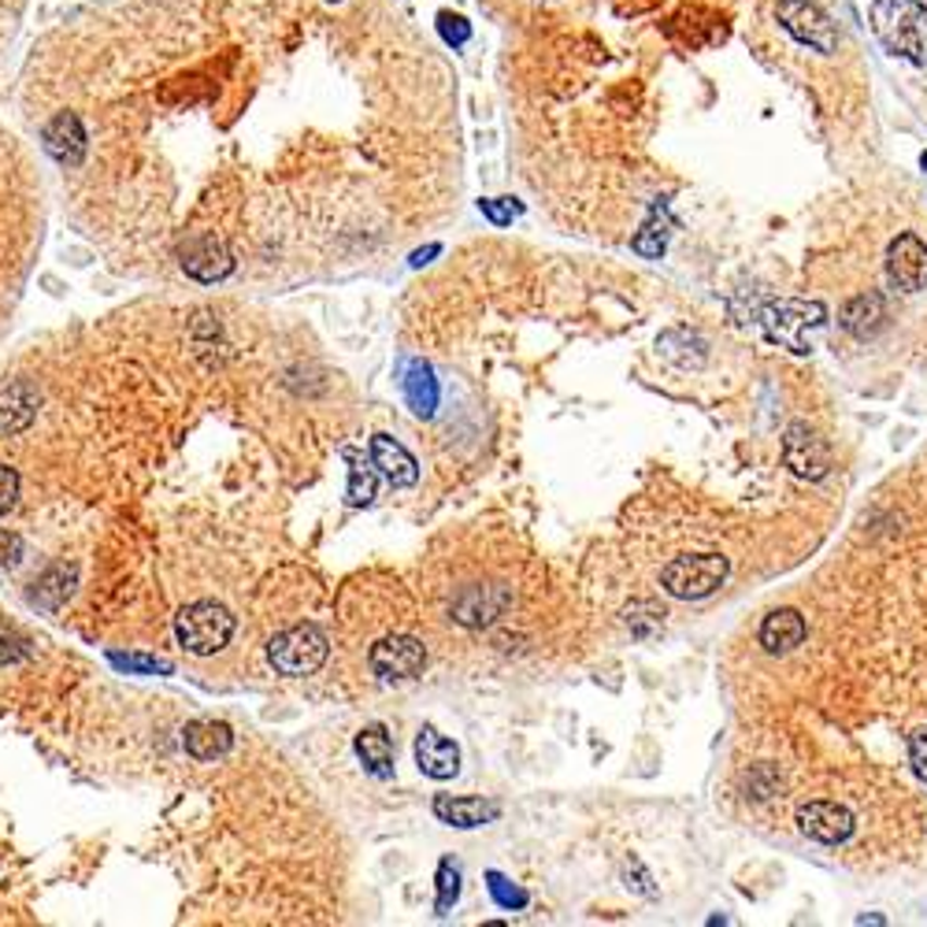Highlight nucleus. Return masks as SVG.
<instances>
[{
  "mask_svg": "<svg viewBox=\"0 0 927 927\" xmlns=\"http://www.w3.org/2000/svg\"><path fill=\"white\" fill-rule=\"evenodd\" d=\"M868 20L890 56L927 64V8L920 0H876Z\"/></svg>",
  "mask_w": 927,
  "mask_h": 927,
  "instance_id": "f257e3e1",
  "label": "nucleus"
},
{
  "mask_svg": "<svg viewBox=\"0 0 927 927\" xmlns=\"http://www.w3.org/2000/svg\"><path fill=\"white\" fill-rule=\"evenodd\" d=\"M728 571H731L728 556L686 553V556H672L660 568V587L672 597H679V602H701V597H712L728 582Z\"/></svg>",
  "mask_w": 927,
  "mask_h": 927,
  "instance_id": "f03ea898",
  "label": "nucleus"
},
{
  "mask_svg": "<svg viewBox=\"0 0 927 927\" xmlns=\"http://www.w3.org/2000/svg\"><path fill=\"white\" fill-rule=\"evenodd\" d=\"M175 634H179V646L193 657H211L234 639V616L227 605L219 602H193L185 605L175 620Z\"/></svg>",
  "mask_w": 927,
  "mask_h": 927,
  "instance_id": "7ed1b4c3",
  "label": "nucleus"
},
{
  "mask_svg": "<svg viewBox=\"0 0 927 927\" xmlns=\"http://www.w3.org/2000/svg\"><path fill=\"white\" fill-rule=\"evenodd\" d=\"M326 634L320 631L316 623H297V627H286L282 634H275L268 646V660L275 665L279 675H289V679H301V675H312L323 668L326 660Z\"/></svg>",
  "mask_w": 927,
  "mask_h": 927,
  "instance_id": "20e7f679",
  "label": "nucleus"
},
{
  "mask_svg": "<svg viewBox=\"0 0 927 927\" xmlns=\"http://www.w3.org/2000/svg\"><path fill=\"white\" fill-rule=\"evenodd\" d=\"M775 20L783 23V30H787L794 41L809 46L812 52H820V56H832L838 49V26L816 0H780V4H775Z\"/></svg>",
  "mask_w": 927,
  "mask_h": 927,
  "instance_id": "39448f33",
  "label": "nucleus"
},
{
  "mask_svg": "<svg viewBox=\"0 0 927 927\" xmlns=\"http://www.w3.org/2000/svg\"><path fill=\"white\" fill-rule=\"evenodd\" d=\"M798 827H801V835L820 846H842V842H850L853 832H858V816H853V809L838 798H809L806 806L798 809Z\"/></svg>",
  "mask_w": 927,
  "mask_h": 927,
  "instance_id": "423d86ee",
  "label": "nucleus"
},
{
  "mask_svg": "<svg viewBox=\"0 0 927 927\" xmlns=\"http://www.w3.org/2000/svg\"><path fill=\"white\" fill-rule=\"evenodd\" d=\"M368 665L378 679H390V683H404V679H416L427 665V649L412 634H390V639L375 642L368 653Z\"/></svg>",
  "mask_w": 927,
  "mask_h": 927,
  "instance_id": "0eeeda50",
  "label": "nucleus"
},
{
  "mask_svg": "<svg viewBox=\"0 0 927 927\" xmlns=\"http://www.w3.org/2000/svg\"><path fill=\"white\" fill-rule=\"evenodd\" d=\"M783 461L798 479H824L832 472V449L809 423H790L783 435Z\"/></svg>",
  "mask_w": 927,
  "mask_h": 927,
  "instance_id": "6e6552de",
  "label": "nucleus"
},
{
  "mask_svg": "<svg viewBox=\"0 0 927 927\" xmlns=\"http://www.w3.org/2000/svg\"><path fill=\"white\" fill-rule=\"evenodd\" d=\"M887 275L902 294H920L927 286V245L916 234H898L887 249Z\"/></svg>",
  "mask_w": 927,
  "mask_h": 927,
  "instance_id": "1a4fd4ad",
  "label": "nucleus"
},
{
  "mask_svg": "<svg viewBox=\"0 0 927 927\" xmlns=\"http://www.w3.org/2000/svg\"><path fill=\"white\" fill-rule=\"evenodd\" d=\"M416 764L430 780H453L461 772V746L427 723L416 735Z\"/></svg>",
  "mask_w": 927,
  "mask_h": 927,
  "instance_id": "9d476101",
  "label": "nucleus"
},
{
  "mask_svg": "<svg viewBox=\"0 0 927 927\" xmlns=\"http://www.w3.org/2000/svg\"><path fill=\"white\" fill-rule=\"evenodd\" d=\"M806 634H809V623L798 608H775V613L764 616L761 631H757V642H761L764 653H772V657H787V653H794L806 642Z\"/></svg>",
  "mask_w": 927,
  "mask_h": 927,
  "instance_id": "9b49d317",
  "label": "nucleus"
},
{
  "mask_svg": "<svg viewBox=\"0 0 927 927\" xmlns=\"http://www.w3.org/2000/svg\"><path fill=\"white\" fill-rule=\"evenodd\" d=\"M41 141H46V153L56 164H64V167L82 164V156H86V130H82V119H78L75 112H60V116L46 127Z\"/></svg>",
  "mask_w": 927,
  "mask_h": 927,
  "instance_id": "f8f14e48",
  "label": "nucleus"
},
{
  "mask_svg": "<svg viewBox=\"0 0 927 927\" xmlns=\"http://www.w3.org/2000/svg\"><path fill=\"white\" fill-rule=\"evenodd\" d=\"M371 464L394 482V487H412L420 479V467H416V456L394 441L390 435H375L371 438Z\"/></svg>",
  "mask_w": 927,
  "mask_h": 927,
  "instance_id": "ddd939ff",
  "label": "nucleus"
},
{
  "mask_svg": "<svg viewBox=\"0 0 927 927\" xmlns=\"http://www.w3.org/2000/svg\"><path fill=\"white\" fill-rule=\"evenodd\" d=\"M435 816L449 827H482L501 816V806L498 801H482V798H449V794H438Z\"/></svg>",
  "mask_w": 927,
  "mask_h": 927,
  "instance_id": "4468645a",
  "label": "nucleus"
},
{
  "mask_svg": "<svg viewBox=\"0 0 927 927\" xmlns=\"http://www.w3.org/2000/svg\"><path fill=\"white\" fill-rule=\"evenodd\" d=\"M182 746L190 757L197 761H216V757H227L234 746V731L219 720H197L182 731Z\"/></svg>",
  "mask_w": 927,
  "mask_h": 927,
  "instance_id": "2eb2a0df",
  "label": "nucleus"
},
{
  "mask_svg": "<svg viewBox=\"0 0 927 927\" xmlns=\"http://www.w3.org/2000/svg\"><path fill=\"white\" fill-rule=\"evenodd\" d=\"M182 268H185V275H193L201 282H216L231 271V256H227L223 242H216V237L205 234L182 249Z\"/></svg>",
  "mask_w": 927,
  "mask_h": 927,
  "instance_id": "dca6fc26",
  "label": "nucleus"
},
{
  "mask_svg": "<svg viewBox=\"0 0 927 927\" xmlns=\"http://www.w3.org/2000/svg\"><path fill=\"white\" fill-rule=\"evenodd\" d=\"M505 605H508V594L501 587H467L453 605V620H461L467 627H482V623L498 620Z\"/></svg>",
  "mask_w": 927,
  "mask_h": 927,
  "instance_id": "f3484780",
  "label": "nucleus"
},
{
  "mask_svg": "<svg viewBox=\"0 0 927 927\" xmlns=\"http://www.w3.org/2000/svg\"><path fill=\"white\" fill-rule=\"evenodd\" d=\"M357 757L364 761V768L371 775H378V780H386V775L394 772V742H390V735H386L383 723H371V728L360 731Z\"/></svg>",
  "mask_w": 927,
  "mask_h": 927,
  "instance_id": "a211bd4d",
  "label": "nucleus"
},
{
  "mask_svg": "<svg viewBox=\"0 0 927 927\" xmlns=\"http://www.w3.org/2000/svg\"><path fill=\"white\" fill-rule=\"evenodd\" d=\"M879 320H883L879 294H861V297H853V301L842 308V326H846V331H853V334H861V338L876 331Z\"/></svg>",
  "mask_w": 927,
  "mask_h": 927,
  "instance_id": "6ab92c4d",
  "label": "nucleus"
},
{
  "mask_svg": "<svg viewBox=\"0 0 927 927\" xmlns=\"http://www.w3.org/2000/svg\"><path fill=\"white\" fill-rule=\"evenodd\" d=\"M404 394H409L412 409H416L420 416H430V412H435V404H438V383H435V375H430L427 364H412L409 378H404Z\"/></svg>",
  "mask_w": 927,
  "mask_h": 927,
  "instance_id": "aec40b11",
  "label": "nucleus"
},
{
  "mask_svg": "<svg viewBox=\"0 0 927 927\" xmlns=\"http://www.w3.org/2000/svg\"><path fill=\"white\" fill-rule=\"evenodd\" d=\"M34 416V394L26 386H12L0 397V430H20Z\"/></svg>",
  "mask_w": 927,
  "mask_h": 927,
  "instance_id": "412c9836",
  "label": "nucleus"
},
{
  "mask_svg": "<svg viewBox=\"0 0 927 927\" xmlns=\"http://www.w3.org/2000/svg\"><path fill=\"white\" fill-rule=\"evenodd\" d=\"M461 894V868L453 861H441L438 864V913H446L449 905L456 902Z\"/></svg>",
  "mask_w": 927,
  "mask_h": 927,
  "instance_id": "4be33fe9",
  "label": "nucleus"
},
{
  "mask_svg": "<svg viewBox=\"0 0 927 927\" xmlns=\"http://www.w3.org/2000/svg\"><path fill=\"white\" fill-rule=\"evenodd\" d=\"M438 34L449 46H464V41L472 38V26H467L464 15H456V12H438Z\"/></svg>",
  "mask_w": 927,
  "mask_h": 927,
  "instance_id": "5701e85b",
  "label": "nucleus"
},
{
  "mask_svg": "<svg viewBox=\"0 0 927 927\" xmlns=\"http://www.w3.org/2000/svg\"><path fill=\"white\" fill-rule=\"evenodd\" d=\"M490 894L498 898V905H505V909H524V905H527V894H524V890L508 887V879L498 876V872H490Z\"/></svg>",
  "mask_w": 927,
  "mask_h": 927,
  "instance_id": "b1692460",
  "label": "nucleus"
},
{
  "mask_svg": "<svg viewBox=\"0 0 927 927\" xmlns=\"http://www.w3.org/2000/svg\"><path fill=\"white\" fill-rule=\"evenodd\" d=\"M909 761H913L916 775L927 783V728H916L913 735H909Z\"/></svg>",
  "mask_w": 927,
  "mask_h": 927,
  "instance_id": "393cba45",
  "label": "nucleus"
},
{
  "mask_svg": "<svg viewBox=\"0 0 927 927\" xmlns=\"http://www.w3.org/2000/svg\"><path fill=\"white\" fill-rule=\"evenodd\" d=\"M112 665L119 668H130V672H171V665L167 660H153V657H123V653H112Z\"/></svg>",
  "mask_w": 927,
  "mask_h": 927,
  "instance_id": "a878e982",
  "label": "nucleus"
},
{
  "mask_svg": "<svg viewBox=\"0 0 927 927\" xmlns=\"http://www.w3.org/2000/svg\"><path fill=\"white\" fill-rule=\"evenodd\" d=\"M371 493H375L371 472H360V467H352V475H349V505H368Z\"/></svg>",
  "mask_w": 927,
  "mask_h": 927,
  "instance_id": "bb28decb",
  "label": "nucleus"
},
{
  "mask_svg": "<svg viewBox=\"0 0 927 927\" xmlns=\"http://www.w3.org/2000/svg\"><path fill=\"white\" fill-rule=\"evenodd\" d=\"M15 498H20V475H15V467L0 464V516L15 505Z\"/></svg>",
  "mask_w": 927,
  "mask_h": 927,
  "instance_id": "cd10ccee",
  "label": "nucleus"
},
{
  "mask_svg": "<svg viewBox=\"0 0 927 927\" xmlns=\"http://www.w3.org/2000/svg\"><path fill=\"white\" fill-rule=\"evenodd\" d=\"M20 556H23L20 535H0V568H12V564H20Z\"/></svg>",
  "mask_w": 927,
  "mask_h": 927,
  "instance_id": "c85d7f7f",
  "label": "nucleus"
},
{
  "mask_svg": "<svg viewBox=\"0 0 927 927\" xmlns=\"http://www.w3.org/2000/svg\"><path fill=\"white\" fill-rule=\"evenodd\" d=\"M482 211H487V216H490L498 227H505V223H512V216H516L519 208L512 205V201H508V205H501V201H482Z\"/></svg>",
  "mask_w": 927,
  "mask_h": 927,
  "instance_id": "c756f323",
  "label": "nucleus"
},
{
  "mask_svg": "<svg viewBox=\"0 0 927 927\" xmlns=\"http://www.w3.org/2000/svg\"><path fill=\"white\" fill-rule=\"evenodd\" d=\"M920 164H924V171H927V153H924V156H920Z\"/></svg>",
  "mask_w": 927,
  "mask_h": 927,
  "instance_id": "7c9ffc66",
  "label": "nucleus"
}]
</instances>
